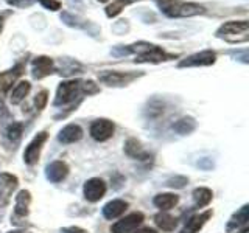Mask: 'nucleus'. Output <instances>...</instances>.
<instances>
[{"mask_svg": "<svg viewBox=\"0 0 249 233\" xmlns=\"http://www.w3.org/2000/svg\"><path fill=\"white\" fill-rule=\"evenodd\" d=\"M105 193H106V183L101 179L93 177L84 183V198L89 202H98L105 196Z\"/></svg>", "mask_w": 249, "mask_h": 233, "instance_id": "obj_11", "label": "nucleus"}, {"mask_svg": "<svg viewBox=\"0 0 249 233\" xmlns=\"http://www.w3.org/2000/svg\"><path fill=\"white\" fill-rule=\"evenodd\" d=\"M187 183V179L182 176H176V177H171L167 181L168 186H173V188H182V186Z\"/></svg>", "mask_w": 249, "mask_h": 233, "instance_id": "obj_31", "label": "nucleus"}, {"mask_svg": "<svg viewBox=\"0 0 249 233\" xmlns=\"http://www.w3.org/2000/svg\"><path fill=\"white\" fill-rule=\"evenodd\" d=\"M30 89H31V84L28 83V81H20L16 87L13 89V92H11V103L13 104H19V103H22L23 100H25V97L30 93Z\"/></svg>", "mask_w": 249, "mask_h": 233, "instance_id": "obj_23", "label": "nucleus"}, {"mask_svg": "<svg viewBox=\"0 0 249 233\" xmlns=\"http://www.w3.org/2000/svg\"><path fill=\"white\" fill-rule=\"evenodd\" d=\"M216 37L224 39L226 42L231 44H238V42H246L249 39V25L248 20H231L226 22L216 30L215 33Z\"/></svg>", "mask_w": 249, "mask_h": 233, "instance_id": "obj_3", "label": "nucleus"}, {"mask_svg": "<svg viewBox=\"0 0 249 233\" xmlns=\"http://www.w3.org/2000/svg\"><path fill=\"white\" fill-rule=\"evenodd\" d=\"M154 221H156V225L163 232H173L178 224L175 217L167 213H158L154 216Z\"/></svg>", "mask_w": 249, "mask_h": 233, "instance_id": "obj_26", "label": "nucleus"}, {"mask_svg": "<svg viewBox=\"0 0 249 233\" xmlns=\"http://www.w3.org/2000/svg\"><path fill=\"white\" fill-rule=\"evenodd\" d=\"M22 129H23L22 123H11L10 126L6 128L5 135H6L8 140H10V142L18 143L20 140V137H22Z\"/></svg>", "mask_w": 249, "mask_h": 233, "instance_id": "obj_27", "label": "nucleus"}, {"mask_svg": "<svg viewBox=\"0 0 249 233\" xmlns=\"http://www.w3.org/2000/svg\"><path fill=\"white\" fill-rule=\"evenodd\" d=\"M178 202H179V198L176 196V194H171V193H162V194H158V196L154 198V205L160 210L173 208Z\"/></svg>", "mask_w": 249, "mask_h": 233, "instance_id": "obj_22", "label": "nucleus"}, {"mask_svg": "<svg viewBox=\"0 0 249 233\" xmlns=\"http://www.w3.org/2000/svg\"><path fill=\"white\" fill-rule=\"evenodd\" d=\"M69 174V166L66 165L64 162L56 160V162H52L49 166L45 169V176L49 179L50 182L53 183H58L62 182Z\"/></svg>", "mask_w": 249, "mask_h": 233, "instance_id": "obj_13", "label": "nucleus"}, {"mask_svg": "<svg viewBox=\"0 0 249 233\" xmlns=\"http://www.w3.org/2000/svg\"><path fill=\"white\" fill-rule=\"evenodd\" d=\"M47 101H49V92L41 90L35 98V104H36L37 111H42V109L45 107V104H47Z\"/></svg>", "mask_w": 249, "mask_h": 233, "instance_id": "obj_29", "label": "nucleus"}, {"mask_svg": "<svg viewBox=\"0 0 249 233\" xmlns=\"http://www.w3.org/2000/svg\"><path fill=\"white\" fill-rule=\"evenodd\" d=\"M132 0H114V2L106 8V14L107 17H115L117 14H119L124 6L128 3H131Z\"/></svg>", "mask_w": 249, "mask_h": 233, "instance_id": "obj_28", "label": "nucleus"}, {"mask_svg": "<svg viewBox=\"0 0 249 233\" xmlns=\"http://www.w3.org/2000/svg\"><path fill=\"white\" fill-rule=\"evenodd\" d=\"M35 2H36V0H6L8 5L16 6V8H25V6L33 5Z\"/></svg>", "mask_w": 249, "mask_h": 233, "instance_id": "obj_33", "label": "nucleus"}, {"mask_svg": "<svg viewBox=\"0 0 249 233\" xmlns=\"http://www.w3.org/2000/svg\"><path fill=\"white\" fill-rule=\"evenodd\" d=\"M124 152H126L129 157L137 159V160H148L150 159V152H146L143 150L142 143L136 138H129L126 143H124Z\"/></svg>", "mask_w": 249, "mask_h": 233, "instance_id": "obj_17", "label": "nucleus"}, {"mask_svg": "<svg viewBox=\"0 0 249 233\" xmlns=\"http://www.w3.org/2000/svg\"><path fill=\"white\" fill-rule=\"evenodd\" d=\"M210 216H212V212H210V210H207V212H204V213L192 216L190 219L187 221V224L184 225L181 233H198L202 227H204V224L209 221Z\"/></svg>", "mask_w": 249, "mask_h": 233, "instance_id": "obj_16", "label": "nucleus"}, {"mask_svg": "<svg viewBox=\"0 0 249 233\" xmlns=\"http://www.w3.org/2000/svg\"><path fill=\"white\" fill-rule=\"evenodd\" d=\"M61 19H62V22L66 23V25L73 27V28L84 30V31H88L89 34H92V36L98 33V28L93 25V23H90L89 20H83L80 17H76V16H72L70 13H62L61 14Z\"/></svg>", "mask_w": 249, "mask_h": 233, "instance_id": "obj_14", "label": "nucleus"}, {"mask_svg": "<svg viewBox=\"0 0 249 233\" xmlns=\"http://www.w3.org/2000/svg\"><path fill=\"white\" fill-rule=\"evenodd\" d=\"M213 194L212 191H210L209 188H206V186H199V188H196L193 191V202H195V207H206L210 204V200H212Z\"/></svg>", "mask_w": 249, "mask_h": 233, "instance_id": "obj_24", "label": "nucleus"}, {"mask_svg": "<svg viewBox=\"0 0 249 233\" xmlns=\"http://www.w3.org/2000/svg\"><path fill=\"white\" fill-rule=\"evenodd\" d=\"M126 208H128V202L115 199V200L107 202V204L103 207V216L106 219H115V217L122 216Z\"/></svg>", "mask_w": 249, "mask_h": 233, "instance_id": "obj_19", "label": "nucleus"}, {"mask_svg": "<svg viewBox=\"0 0 249 233\" xmlns=\"http://www.w3.org/2000/svg\"><path fill=\"white\" fill-rule=\"evenodd\" d=\"M248 221H249V205H243L231 217V221L228 224V232L237 230L240 227H246Z\"/></svg>", "mask_w": 249, "mask_h": 233, "instance_id": "obj_20", "label": "nucleus"}, {"mask_svg": "<svg viewBox=\"0 0 249 233\" xmlns=\"http://www.w3.org/2000/svg\"><path fill=\"white\" fill-rule=\"evenodd\" d=\"M131 233H158V232L153 230V229H140V230H134Z\"/></svg>", "mask_w": 249, "mask_h": 233, "instance_id": "obj_36", "label": "nucleus"}, {"mask_svg": "<svg viewBox=\"0 0 249 233\" xmlns=\"http://www.w3.org/2000/svg\"><path fill=\"white\" fill-rule=\"evenodd\" d=\"M30 202H31V196L30 191L22 190L18 196H16V207H14V213L18 216H27L30 212Z\"/></svg>", "mask_w": 249, "mask_h": 233, "instance_id": "obj_21", "label": "nucleus"}, {"mask_svg": "<svg viewBox=\"0 0 249 233\" xmlns=\"http://www.w3.org/2000/svg\"><path fill=\"white\" fill-rule=\"evenodd\" d=\"M36 2H39L42 6H45L47 10H52V11H58L61 8V3L58 0H36Z\"/></svg>", "mask_w": 249, "mask_h": 233, "instance_id": "obj_32", "label": "nucleus"}, {"mask_svg": "<svg viewBox=\"0 0 249 233\" xmlns=\"http://www.w3.org/2000/svg\"><path fill=\"white\" fill-rule=\"evenodd\" d=\"M100 92L98 85L93 83V81H83V93L86 95H93V93Z\"/></svg>", "mask_w": 249, "mask_h": 233, "instance_id": "obj_30", "label": "nucleus"}, {"mask_svg": "<svg viewBox=\"0 0 249 233\" xmlns=\"http://www.w3.org/2000/svg\"><path fill=\"white\" fill-rule=\"evenodd\" d=\"M129 54L136 53V62H151V64H159L163 61H170L175 58V54L167 53L160 47L148 42H139L134 45H128Z\"/></svg>", "mask_w": 249, "mask_h": 233, "instance_id": "obj_2", "label": "nucleus"}, {"mask_svg": "<svg viewBox=\"0 0 249 233\" xmlns=\"http://www.w3.org/2000/svg\"><path fill=\"white\" fill-rule=\"evenodd\" d=\"M215 61H216V53L212 50H204L182 59L178 64V67H204V66L215 64Z\"/></svg>", "mask_w": 249, "mask_h": 233, "instance_id": "obj_7", "label": "nucleus"}, {"mask_svg": "<svg viewBox=\"0 0 249 233\" xmlns=\"http://www.w3.org/2000/svg\"><path fill=\"white\" fill-rule=\"evenodd\" d=\"M19 181L18 177L8 173H2L0 174V200L5 205L8 200H10V196L13 194V191L18 188Z\"/></svg>", "mask_w": 249, "mask_h": 233, "instance_id": "obj_12", "label": "nucleus"}, {"mask_svg": "<svg viewBox=\"0 0 249 233\" xmlns=\"http://www.w3.org/2000/svg\"><path fill=\"white\" fill-rule=\"evenodd\" d=\"M83 93V81L80 80H69L62 81L58 85L56 98H54V106H66L73 101Z\"/></svg>", "mask_w": 249, "mask_h": 233, "instance_id": "obj_4", "label": "nucleus"}, {"mask_svg": "<svg viewBox=\"0 0 249 233\" xmlns=\"http://www.w3.org/2000/svg\"><path fill=\"white\" fill-rule=\"evenodd\" d=\"M195 128H196V121H195V118H192V116H184V118L178 120L173 124V129L181 135L190 134V132L195 131Z\"/></svg>", "mask_w": 249, "mask_h": 233, "instance_id": "obj_25", "label": "nucleus"}, {"mask_svg": "<svg viewBox=\"0 0 249 233\" xmlns=\"http://www.w3.org/2000/svg\"><path fill=\"white\" fill-rule=\"evenodd\" d=\"M160 11L168 17H192V16L204 14L206 8L199 3L182 2V0H158Z\"/></svg>", "mask_w": 249, "mask_h": 233, "instance_id": "obj_1", "label": "nucleus"}, {"mask_svg": "<svg viewBox=\"0 0 249 233\" xmlns=\"http://www.w3.org/2000/svg\"><path fill=\"white\" fill-rule=\"evenodd\" d=\"M54 72V62L49 56H39L33 59L31 64V75L35 80H42V78L49 76Z\"/></svg>", "mask_w": 249, "mask_h": 233, "instance_id": "obj_10", "label": "nucleus"}, {"mask_svg": "<svg viewBox=\"0 0 249 233\" xmlns=\"http://www.w3.org/2000/svg\"><path fill=\"white\" fill-rule=\"evenodd\" d=\"M62 233H88V232L80 229V227H67V229L62 230Z\"/></svg>", "mask_w": 249, "mask_h": 233, "instance_id": "obj_34", "label": "nucleus"}, {"mask_svg": "<svg viewBox=\"0 0 249 233\" xmlns=\"http://www.w3.org/2000/svg\"><path fill=\"white\" fill-rule=\"evenodd\" d=\"M142 222H143V215L140 212H136V213L124 216L119 222H115L111 227V232L112 233H131V232H134Z\"/></svg>", "mask_w": 249, "mask_h": 233, "instance_id": "obj_9", "label": "nucleus"}, {"mask_svg": "<svg viewBox=\"0 0 249 233\" xmlns=\"http://www.w3.org/2000/svg\"><path fill=\"white\" fill-rule=\"evenodd\" d=\"M47 138H49L47 132H39V134L28 143L25 152H23V160H25L27 165H35V163H37L42 146L47 142Z\"/></svg>", "mask_w": 249, "mask_h": 233, "instance_id": "obj_6", "label": "nucleus"}, {"mask_svg": "<svg viewBox=\"0 0 249 233\" xmlns=\"http://www.w3.org/2000/svg\"><path fill=\"white\" fill-rule=\"evenodd\" d=\"M8 14H10V11L0 13V33H2V30H3V23H5V19L8 17Z\"/></svg>", "mask_w": 249, "mask_h": 233, "instance_id": "obj_35", "label": "nucleus"}, {"mask_svg": "<svg viewBox=\"0 0 249 233\" xmlns=\"http://www.w3.org/2000/svg\"><path fill=\"white\" fill-rule=\"evenodd\" d=\"M143 73H134V72H117V70H105V72L98 73V80L106 84L112 85V87H119V85H126L137 80L139 76Z\"/></svg>", "mask_w": 249, "mask_h": 233, "instance_id": "obj_5", "label": "nucleus"}, {"mask_svg": "<svg viewBox=\"0 0 249 233\" xmlns=\"http://www.w3.org/2000/svg\"><path fill=\"white\" fill-rule=\"evenodd\" d=\"M22 70H23V64H16L11 70H6V72L0 73V93L2 95H5L11 89L13 83L22 75Z\"/></svg>", "mask_w": 249, "mask_h": 233, "instance_id": "obj_15", "label": "nucleus"}, {"mask_svg": "<svg viewBox=\"0 0 249 233\" xmlns=\"http://www.w3.org/2000/svg\"><path fill=\"white\" fill-rule=\"evenodd\" d=\"M83 137V129L78 124H67V126L59 132L58 140L61 143H75L78 140H81Z\"/></svg>", "mask_w": 249, "mask_h": 233, "instance_id": "obj_18", "label": "nucleus"}, {"mask_svg": "<svg viewBox=\"0 0 249 233\" xmlns=\"http://www.w3.org/2000/svg\"><path fill=\"white\" fill-rule=\"evenodd\" d=\"M10 233H25V232H10Z\"/></svg>", "mask_w": 249, "mask_h": 233, "instance_id": "obj_37", "label": "nucleus"}, {"mask_svg": "<svg viewBox=\"0 0 249 233\" xmlns=\"http://www.w3.org/2000/svg\"><path fill=\"white\" fill-rule=\"evenodd\" d=\"M114 131H115L114 123L106 118L95 120L90 124V135L97 142H106V140H109L114 135Z\"/></svg>", "mask_w": 249, "mask_h": 233, "instance_id": "obj_8", "label": "nucleus"}]
</instances>
